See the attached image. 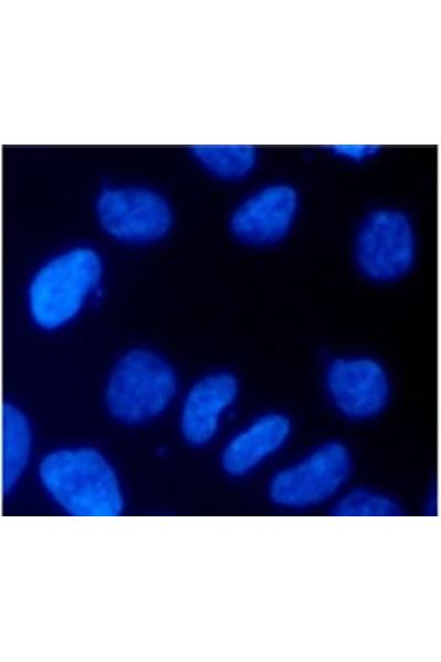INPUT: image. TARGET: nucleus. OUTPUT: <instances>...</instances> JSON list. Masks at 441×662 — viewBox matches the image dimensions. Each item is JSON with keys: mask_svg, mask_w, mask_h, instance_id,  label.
Wrapping results in <instances>:
<instances>
[{"mask_svg": "<svg viewBox=\"0 0 441 662\" xmlns=\"http://www.w3.org/2000/svg\"><path fill=\"white\" fill-rule=\"evenodd\" d=\"M353 471L348 446L336 439L324 440L271 473L268 499L276 508L290 512L333 506L351 485Z\"/></svg>", "mask_w": 441, "mask_h": 662, "instance_id": "obj_1", "label": "nucleus"}, {"mask_svg": "<svg viewBox=\"0 0 441 662\" xmlns=\"http://www.w3.org/2000/svg\"><path fill=\"white\" fill-rule=\"evenodd\" d=\"M41 481L50 495L77 516H112L122 500L114 470L89 448L58 450L40 466Z\"/></svg>", "mask_w": 441, "mask_h": 662, "instance_id": "obj_2", "label": "nucleus"}, {"mask_svg": "<svg viewBox=\"0 0 441 662\" xmlns=\"http://www.w3.org/2000/svg\"><path fill=\"white\" fill-rule=\"evenodd\" d=\"M101 261L88 248L64 253L44 265L29 289L30 311L43 329H55L80 310L86 297L96 292L101 277Z\"/></svg>", "mask_w": 441, "mask_h": 662, "instance_id": "obj_3", "label": "nucleus"}, {"mask_svg": "<svg viewBox=\"0 0 441 662\" xmlns=\"http://www.w3.org/2000/svg\"><path fill=\"white\" fill-rule=\"evenodd\" d=\"M175 386L174 373L164 360L135 350L117 363L108 384L107 405L120 421L142 423L164 410Z\"/></svg>", "mask_w": 441, "mask_h": 662, "instance_id": "obj_4", "label": "nucleus"}, {"mask_svg": "<svg viewBox=\"0 0 441 662\" xmlns=\"http://www.w3.org/2000/svg\"><path fill=\"white\" fill-rule=\"evenodd\" d=\"M354 261L370 282L391 284L402 279L416 260V237L408 216L398 210L369 213L354 239Z\"/></svg>", "mask_w": 441, "mask_h": 662, "instance_id": "obj_5", "label": "nucleus"}, {"mask_svg": "<svg viewBox=\"0 0 441 662\" xmlns=\"http://www.w3.org/2000/svg\"><path fill=\"white\" fill-rule=\"evenodd\" d=\"M325 395L344 419L366 423L379 417L391 398L386 366L366 354H344L327 361L323 372Z\"/></svg>", "mask_w": 441, "mask_h": 662, "instance_id": "obj_6", "label": "nucleus"}, {"mask_svg": "<svg viewBox=\"0 0 441 662\" xmlns=\"http://www.w3.org/2000/svg\"><path fill=\"white\" fill-rule=\"evenodd\" d=\"M97 214L110 235L130 243L155 241L166 233L171 224L165 201L144 189L105 191L98 199Z\"/></svg>", "mask_w": 441, "mask_h": 662, "instance_id": "obj_7", "label": "nucleus"}, {"mask_svg": "<svg viewBox=\"0 0 441 662\" xmlns=\"http://www.w3.org/2000/svg\"><path fill=\"white\" fill-rule=\"evenodd\" d=\"M293 423L280 410L256 416L236 433L222 452V467L232 477L241 478L275 461L289 446Z\"/></svg>", "mask_w": 441, "mask_h": 662, "instance_id": "obj_8", "label": "nucleus"}, {"mask_svg": "<svg viewBox=\"0 0 441 662\" xmlns=\"http://www.w3.org/2000/svg\"><path fill=\"white\" fill-rule=\"evenodd\" d=\"M298 195L288 185L268 186L244 201L230 218L232 233L243 243L266 247L280 243L291 231Z\"/></svg>", "mask_w": 441, "mask_h": 662, "instance_id": "obj_9", "label": "nucleus"}, {"mask_svg": "<svg viewBox=\"0 0 441 662\" xmlns=\"http://www.w3.org/2000/svg\"><path fill=\"white\" fill-rule=\"evenodd\" d=\"M238 391L237 378L228 372L213 373L198 381L183 405L181 426L185 439L196 446L211 441Z\"/></svg>", "mask_w": 441, "mask_h": 662, "instance_id": "obj_10", "label": "nucleus"}, {"mask_svg": "<svg viewBox=\"0 0 441 662\" xmlns=\"http://www.w3.org/2000/svg\"><path fill=\"white\" fill-rule=\"evenodd\" d=\"M30 428L24 415L13 405H3L2 413V492L15 485L29 458Z\"/></svg>", "mask_w": 441, "mask_h": 662, "instance_id": "obj_11", "label": "nucleus"}, {"mask_svg": "<svg viewBox=\"0 0 441 662\" xmlns=\"http://www.w3.org/2000/svg\"><path fill=\"white\" fill-rule=\"evenodd\" d=\"M192 152L208 171L229 180L246 175L256 160V151L250 146H196Z\"/></svg>", "mask_w": 441, "mask_h": 662, "instance_id": "obj_12", "label": "nucleus"}, {"mask_svg": "<svg viewBox=\"0 0 441 662\" xmlns=\"http://www.w3.org/2000/svg\"><path fill=\"white\" fill-rule=\"evenodd\" d=\"M340 516H395L400 503L389 493L370 487H348L332 506Z\"/></svg>", "mask_w": 441, "mask_h": 662, "instance_id": "obj_13", "label": "nucleus"}, {"mask_svg": "<svg viewBox=\"0 0 441 662\" xmlns=\"http://www.w3.org/2000/svg\"><path fill=\"white\" fill-rule=\"evenodd\" d=\"M338 156L359 160L374 154L378 148L375 146H337L333 148Z\"/></svg>", "mask_w": 441, "mask_h": 662, "instance_id": "obj_14", "label": "nucleus"}]
</instances>
